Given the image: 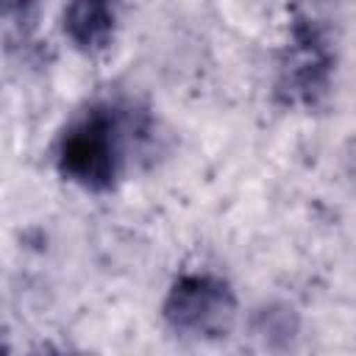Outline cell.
<instances>
[{
  "label": "cell",
  "mask_w": 356,
  "mask_h": 356,
  "mask_svg": "<svg viewBox=\"0 0 356 356\" xmlns=\"http://www.w3.org/2000/svg\"><path fill=\"white\" fill-rule=\"evenodd\" d=\"M234 295L214 275H184L164 300V317L175 331L192 337H222L234 323Z\"/></svg>",
  "instance_id": "7a4b0ae2"
},
{
  "label": "cell",
  "mask_w": 356,
  "mask_h": 356,
  "mask_svg": "<svg viewBox=\"0 0 356 356\" xmlns=\"http://www.w3.org/2000/svg\"><path fill=\"white\" fill-rule=\"evenodd\" d=\"M331 67L334 58L320 31L312 22H298L292 28V42L278 67V97L286 106L314 108L328 95Z\"/></svg>",
  "instance_id": "3957f363"
},
{
  "label": "cell",
  "mask_w": 356,
  "mask_h": 356,
  "mask_svg": "<svg viewBox=\"0 0 356 356\" xmlns=\"http://www.w3.org/2000/svg\"><path fill=\"white\" fill-rule=\"evenodd\" d=\"M64 33L81 50H100L114 33L111 0H67Z\"/></svg>",
  "instance_id": "277c9868"
},
{
  "label": "cell",
  "mask_w": 356,
  "mask_h": 356,
  "mask_svg": "<svg viewBox=\"0 0 356 356\" xmlns=\"http://www.w3.org/2000/svg\"><path fill=\"white\" fill-rule=\"evenodd\" d=\"M342 170L350 178V184L356 186V139H350L348 147H345V153H342Z\"/></svg>",
  "instance_id": "5b68a950"
},
{
  "label": "cell",
  "mask_w": 356,
  "mask_h": 356,
  "mask_svg": "<svg viewBox=\"0 0 356 356\" xmlns=\"http://www.w3.org/2000/svg\"><path fill=\"white\" fill-rule=\"evenodd\" d=\"M58 170L64 178L92 192H103L114 184L120 172V139L117 120L108 108L86 111V117L61 136Z\"/></svg>",
  "instance_id": "6da1fadb"
}]
</instances>
